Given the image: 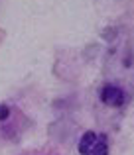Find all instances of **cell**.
Masks as SVG:
<instances>
[{
  "instance_id": "cell-3",
  "label": "cell",
  "mask_w": 134,
  "mask_h": 155,
  "mask_svg": "<svg viewBox=\"0 0 134 155\" xmlns=\"http://www.w3.org/2000/svg\"><path fill=\"white\" fill-rule=\"evenodd\" d=\"M108 153V145H107V137L99 136L97 141L91 145V149L87 151V155H107Z\"/></svg>"
},
{
  "instance_id": "cell-1",
  "label": "cell",
  "mask_w": 134,
  "mask_h": 155,
  "mask_svg": "<svg viewBox=\"0 0 134 155\" xmlns=\"http://www.w3.org/2000/svg\"><path fill=\"white\" fill-rule=\"evenodd\" d=\"M101 100L103 102H107V104H111V106H122L124 102V94H122V91H120L119 87H105L103 88V92H101Z\"/></svg>"
},
{
  "instance_id": "cell-2",
  "label": "cell",
  "mask_w": 134,
  "mask_h": 155,
  "mask_svg": "<svg viewBox=\"0 0 134 155\" xmlns=\"http://www.w3.org/2000/svg\"><path fill=\"white\" fill-rule=\"evenodd\" d=\"M97 134L95 132H85L83 134V137H81V141H79V153L81 155H87V151L91 149V145L97 141Z\"/></svg>"
},
{
  "instance_id": "cell-4",
  "label": "cell",
  "mask_w": 134,
  "mask_h": 155,
  "mask_svg": "<svg viewBox=\"0 0 134 155\" xmlns=\"http://www.w3.org/2000/svg\"><path fill=\"white\" fill-rule=\"evenodd\" d=\"M8 114H10V108H8L6 104H0V122H2V120H6V118H8Z\"/></svg>"
}]
</instances>
